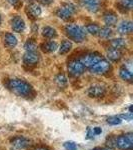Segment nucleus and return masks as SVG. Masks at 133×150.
Wrapping results in <instances>:
<instances>
[{
    "mask_svg": "<svg viewBox=\"0 0 133 150\" xmlns=\"http://www.w3.org/2000/svg\"><path fill=\"white\" fill-rule=\"evenodd\" d=\"M7 86L13 93L22 97H28L32 94V87L28 82L22 80V79H10L7 83Z\"/></svg>",
    "mask_w": 133,
    "mask_h": 150,
    "instance_id": "f257e3e1",
    "label": "nucleus"
},
{
    "mask_svg": "<svg viewBox=\"0 0 133 150\" xmlns=\"http://www.w3.org/2000/svg\"><path fill=\"white\" fill-rule=\"evenodd\" d=\"M64 31L65 34L75 42H82L86 38V34L84 30L76 24H67L64 28Z\"/></svg>",
    "mask_w": 133,
    "mask_h": 150,
    "instance_id": "f03ea898",
    "label": "nucleus"
},
{
    "mask_svg": "<svg viewBox=\"0 0 133 150\" xmlns=\"http://www.w3.org/2000/svg\"><path fill=\"white\" fill-rule=\"evenodd\" d=\"M114 144L121 150H130L133 147V134L131 132L118 136L114 139Z\"/></svg>",
    "mask_w": 133,
    "mask_h": 150,
    "instance_id": "7ed1b4c3",
    "label": "nucleus"
},
{
    "mask_svg": "<svg viewBox=\"0 0 133 150\" xmlns=\"http://www.w3.org/2000/svg\"><path fill=\"white\" fill-rule=\"evenodd\" d=\"M75 11H76V7L72 3H64L62 4L60 8L57 9L56 15L59 18L63 19V20H68L75 13Z\"/></svg>",
    "mask_w": 133,
    "mask_h": 150,
    "instance_id": "20e7f679",
    "label": "nucleus"
},
{
    "mask_svg": "<svg viewBox=\"0 0 133 150\" xmlns=\"http://www.w3.org/2000/svg\"><path fill=\"white\" fill-rule=\"evenodd\" d=\"M84 70H85V67L80 62V60L74 59L71 60L68 63V72L71 76L74 77L80 76L81 74H83Z\"/></svg>",
    "mask_w": 133,
    "mask_h": 150,
    "instance_id": "39448f33",
    "label": "nucleus"
},
{
    "mask_svg": "<svg viewBox=\"0 0 133 150\" xmlns=\"http://www.w3.org/2000/svg\"><path fill=\"white\" fill-rule=\"evenodd\" d=\"M101 58V55L98 52H92V53H87V54L83 55L80 58V62L84 65V67H92L96 62H98Z\"/></svg>",
    "mask_w": 133,
    "mask_h": 150,
    "instance_id": "423d86ee",
    "label": "nucleus"
},
{
    "mask_svg": "<svg viewBox=\"0 0 133 150\" xmlns=\"http://www.w3.org/2000/svg\"><path fill=\"white\" fill-rule=\"evenodd\" d=\"M110 69V64L107 60L105 59H100L98 62H96L92 67H90V72L93 74H105L106 72H108Z\"/></svg>",
    "mask_w": 133,
    "mask_h": 150,
    "instance_id": "0eeeda50",
    "label": "nucleus"
},
{
    "mask_svg": "<svg viewBox=\"0 0 133 150\" xmlns=\"http://www.w3.org/2000/svg\"><path fill=\"white\" fill-rule=\"evenodd\" d=\"M79 4L89 12L95 13L100 8V0H78Z\"/></svg>",
    "mask_w": 133,
    "mask_h": 150,
    "instance_id": "6e6552de",
    "label": "nucleus"
},
{
    "mask_svg": "<svg viewBox=\"0 0 133 150\" xmlns=\"http://www.w3.org/2000/svg\"><path fill=\"white\" fill-rule=\"evenodd\" d=\"M30 144V140L23 136H16L11 139V145L15 149H25L27 148Z\"/></svg>",
    "mask_w": 133,
    "mask_h": 150,
    "instance_id": "1a4fd4ad",
    "label": "nucleus"
},
{
    "mask_svg": "<svg viewBox=\"0 0 133 150\" xmlns=\"http://www.w3.org/2000/svg\"><path fill=\"white\" fill-rule=\"evenodd\" d=\"M39 61V54L36 51H27L23 56V62L27 66H33Z\"/></svg>",
    "mask_w": 133,
    "mask_h": 150,
    "instance_id": "9d476101",
    "label": "nucleus"
},
{
    "mask_svg": "<svg viewBox=\"0 0 133 150\" xmlns=\"http://www.w3.org/2000/svg\"><path fill=\"white\" fill-rule=\"evenodd\" d=\"M106 92V88L103 85H100V84H96V85H93L91 87H89L88 91H87V94L88 96L93 98H97V97H101L103 96Z\"/></svg>",
    "mask_w": 133,
    "mask_h": 150,
    "instance_id": "9b49d317",
    "label": "nucleus"
},
{
    "mask_svg": "<svg viewBox=\"0 0 133 150\" xmlns=\"http://www.w3.org/2000/svg\"><path fill=\"white\" fill-rule=\"evenodd\" d=\"M11 28L15 32H22L25 29V23L20 16H15L11 20Z\"/></svg>",
    "mask_w": 133,
    "mask_h": 150,
    "instance_id": "f8f14e48",
    "label": "nucleus"
},
{
    "mask_svg": "<svg viewBox=\"0 0 133 150\" xmlns=\"http://www.w3.org/2000/svg\"><path fill=\"white\" fill-rule=\"evenodd\" d=\"M133 31V24L131 21H123L118 26V32L120 34H130Z\"/></svg>",
    "mask_w": 133,
    "mask_h": 150,
    "instance_id": "ddd939ff",
    "label": "nucleus"
},
{
    "mask_svg": "<svg viewBox=\"0 0 133 150\" xmlns=\"http://www.w3.org/2000/svg\"><path fill=\"white\" fill-rule=\"evenodd\" d=\"M104 22L107 26H114L117 23V15L114 12H106L104 14Z\"/></svg>",
    "mask_w": 133,
    "mask_h": 150,
    "instance_id": "4468645a",
    "label": "nucleus"
},
{
    "mask_svg": "<svg viewBox=\"0 0 133 150\" xmlns=\"http://www.w3.org/2000/svg\"><path fill=\"white\" fill-rule=\"evenodd\" d=\"M4 43H5L7 47L12 48L16 46V44H17V38L12 34V33H7L4 36Z\"/></svg>",
    "mask_w": 133,
    "mask_h": 150,
    "instance_id": "2eb2a0df",
    "label": "nucleus"
},
{
    "mask_svg": "<svg viewBox=\"0 0 133 150\" xmlns=\"http://www.w3.org/2000/svg\"><path fill=\"white\" fill-rule=\"evenodd\" d=\"M28 13L31 17H38V16L41 14V8L38 4L36 3H32L28 6Z\"/></svg>",
    "mask_w": 133,
    "mask_h": 150,
    "instance_id": "dca6fc26",
    "label": "nucleus"
},
{
    "mask_svg": "<svg viewBox=\"0 0 133 150\" xmlns=\"http://www.w3.org/2000/svg\"><path fill=\"white\" fill-rule=\"evenodd\" d=\"M121 56H122L121 51L118 49H113V48H111L107 52V57L111 61H118V60L121 58Z\"/></svg>",
    "mask_w": 133,
    "mask_h": 150,
    "instance_id": "f3484780",
    "label": "nucleus"
},
{
    "mask_svg": "<svg viewBox=\"0 0 133 150\" xmlns=\"http://www.w3.org/2000/svg\"><path fill=\"white\" fill-rule=\"evenodd\" d=\"M110 46L113 49L121 50L126 46V43H125V41L122 38H115V39H112L110 41Z\"/></svg>",
    "mask_w": 133,
    "mask_h": 150,
    "instance_id": "a211bd4d",
    "label": "nucleus"
},
{
    "mask_svg": "<svg viewBox=\"0 0 133 150\" xmlns=\"http://www.w3.org/2000/svg\"><path fill=\"white\" fill-rule=\"evenodd\" d=\"M42 50L46 53H50V52H54L55 50L57 49V43L53 42V41H48V42H45L42 44Z\"/></svg>",
    "mask_w": 133,
    "mask_h": 150,
    "instance_id": "6ab92c4d",
    "label": "nucleus"
},
{
    "mask_svg": "<svg viewBox=\"0 0 133 150\" xmlns=\"http://www.w3.org/2000/svg\"><path fill=\"white\" fill-rule=\"evenodd\" d=\"M119 75L123 80L125 81H131L133 78L132 72L130 70H128L127 68H124V67L119 70Z\"/></svg>",
    "mask_w": 133,
    "mask_h": 150,
    "instance_id": "aec40b11",
    "label": "nucleus"
},
{
    "mask_svg": "<svg viewBox=\"0 0 133 150\" xmlns=\"http://www.w3.org/2000/svg\"><path fill=\"white\" fill-rule=\"evenodd\" d=\"M42 34L44 37L46 38H55L57 36V33H56V30L55 29H53L52 27H49V26H47V27H44L42 30Z\"/></svg>",
    "mask_w": 133,
    "mask_h": 150,
    "instance_id": "412c9836",
    "label": "nucleus"
},
{
    "mask_svg": "<svg viewBox=\"0 0 133 150\" xmlns=\"http://www.w3.org/2000/svg\"><path fill=\"white\" fill-rule=\"evenodd\" d=\"M71 47H72V43L70 42L69 40H64L63 42L61 43V45H60L59 53L60 54H66L67 52L70 51Z\"/></svg>",
    "mask_w": 133,
    "mask_h": 150,
    "instance_id": "4be33fe9",
    "label": "nucleus"
},
{
    "mask_svg": "<svg viewBox=\"0 0 133 150\" xmlns=\"http://www.w3.org/2000/svg\"><path fill=\"white\" fill-rule=\"evenodd\" d=\"M55 82L60 88H64L67 86V78L65 77L64 74H58L55 77Z\"/></svg>",
    "mask_w": 133,
    "mask_h": 150,
    "instance_id": "5701e85b",
    "label": "nucleus"
},
{
    "mask_svg": "<svg viewBox=\"0 0 133 150\" xmlns=\"http://www.w3.org/2000/svg\"><path fill=\"white\" fill-rule=\"evenodd\" d=\"M112 34H113V32H112V30H111L109 27L101 28L100 30H99V33H98V35L100 36V37L105 38V39H107V38L111 37Z\"/></svg>",
    "mask_w": 133,
    "mask_h": 150,
    "instance_id": "b1692460",
    "label": "nucleus"
},
{
    "mask_svg": "<svg viewBox=\"0 0 133 150\" xmlns=\"http://www.w3.org/2000/svg\"><path fill=\"white\" fill-rule=\"evenodd\" d=\"M24 48L26 49V51H36V49H37V44L35 43V41L30 39L24 44Z\"/></svg>",
    "mask_w": 133,
    "mask_h": 150,
    "instance_id": "393cba45",
    "label": "nucleus"
},
{
    "mask_svg": "<svg viewBox=\"0 0 133 150\" xmlns=\"http://www.w3.org/2000/svg\"><path fill=\"white\" fill-rule=\"evenodd\" d=\"M87 31H88L90 34L92 35H98L99 33V30H100V27H99L98 25H96V24H89V25H87Z\"/></svg>",
    "mask_w": 133,
    "mask_h": 150,
    "instance_id": "a878e982",
    "label": "nucleus"
},
{
    "mask_svg": "<svg viewBox=\"0 0 133 150\" xmlns=\"http://www.w3.org/2000/svg\"><path fill=\"white\" fill-rule=\"evenodd\" d=\"M122 122V118L120 116H110L107 118V123L110 125H119Z\"/></svg>",
    "mask_w": 133,
    "mask_h": 150,
    "instance_id": "bb28decb",
    "label": "nucleus"
},
{
    "mask_svg": "<svg viewBox=\"0 0 133 150\" xmlns=\"http://www.w3.org/2000/svg\"><path fill=\"white\" fill-rule=\"evenodd\" d=\"M120 3L124 8L131 9L133 7V0H120Z\"/></svg>",
    "mask_w": 133,
    "mask_h": 150,
    "instance_id": "cd10ccee",
    "label": "nucleus"
},
{
    "mask_svg": "<svg viewBox=\"0 0 133 150\" xmlns=\"http://www.w3.org/2000/svg\"><path fill=\"white\" fill-rule=\"evenodd\" d=\"M64 148L66 150H77V145L72 141H68L64 143Z\"/></svg>",
    "mask_w": 133,
    "mask_h": 150,
    "instance_id": "c85d7f7f",
    "label": "nucleus"
},
{
    "mask_svg": "<svg viewBox=\"0 0 133 150\" xmlns=\"http://www.w3.org/2000/svg\"><path fill=\"white\" fill-rule=\"evenodd\" d=\"M9 3L12 4L14 7H16V8H19L21 5H22V3H21L20 0H8Z\"/></svg>",
    "mask_w": 133,
    "mask_h": 150,
    "instance_id": "c756f323",
    "label": "nucleus"
},
{
    "mask_svg": "<svg viewBox=\"0 0 133 150\" xmlns=\"http://www.w3.org/2000/svg\"><path fill=\"white\" fill-rule=\"evenodd\" d=\"M94 136H95V134H94V132H93V129L88 128V129H87V138H93Z\"/></svg>",
    "mask_w": 133,
    "mask_h": 150,
    "instance_id": "7c9ffc66",
    "label": "nucleus"
},
{
    "mask_svg": "<svg viewBox=\"0 0 133 150\" xmlns=\"http://www.w3.org/2000/svg\"><path fill=\"white\" fill-rule=\"evenodd\" d=\"M123 119H126V120H131L132 119V113H129V114H123L120 116Z\"/></svg>",
    "mask_w": 133,
    "mask_h": 150,
    "instance_id": "2f4dec72",
    "label": "nucleus"
},
{
    "mask_svg": "<svg viewBox=\"0 0 133 150\" xmlns=\"http://www.w3.org/2000/svg\"><path fill=\"white\" fill-rule=\"evenodd\" d=\"M93 132L95 135H99V134H101V132H102V129H101L100 127H94Z\"/></svg>",
    "mask_w": 133,
    "mask_h": 150,
    "instance_id": "473e14b6",
    "label": "nucleus"
},
{
    "mask_svg": "<svg viewBox=\"0 0 133 150\" xmlns=\"http://www.w3.org/2000/svg\"><path fill=\"white\" fill-rule=\"evenodd\" d=\"M52 1L53 0H39V2L40 3H42L43 5H49Z\"/></svg>",
    "mask_w": 133,
    "mask_h": 150,
    "instance_id": "72a5a7b5",
    "label": "nucleus"
},
{
    "mask_svg": "<svg viewBox=\"0 0 133 150\" xmlns=\"http://www.w3.org/2000/svg\"><path fill=\"white\" fill-rule=\"evenodd\" d=\"M91 150H113L111 147H95Z\"/></svg>",
    "mask_w": 133,
    "mask_h": 150,
    "instance_id": "f704fd0d",
    "label": "nucleus"
},
{
    "mask_svg": "<svg viewBox=\"0 0 133 150\" xmlns=\"http://www.w3.org/2000/svg\"><path fill=\"white\" fill-rule=\"evenodd\" d=\"M34 150H50V149H49V148H47V147L41 146V147H37V148H35Z\"/></svg>",
    "mask_w": 133,
    "mask_h": 150,
    "instance_id": "c9c22d12",
    "label": "nucleus"
},
{
    "mask_svg": "<svg viewBox=\"0 0 133 150\" xmlns=\"http://www.w3.org/2000/svg\"><path fill=\"white\" fill-rule=\"evenodd\" d=\"M0 24H1V16H0Z\"/></svg>",
    "mask_w": 133,
    "mask_h": 150,
    "instance_id": "e433bc0d",
    "label": "nucleus"
}]
</instances>
